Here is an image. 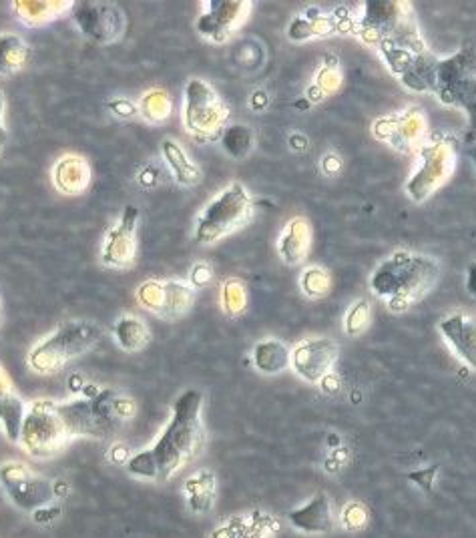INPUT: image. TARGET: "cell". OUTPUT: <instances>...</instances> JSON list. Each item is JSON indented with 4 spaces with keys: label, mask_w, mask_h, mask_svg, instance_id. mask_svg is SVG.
Returning <instances> with one entry per match:
<instances>
[{
    "label": "cell",
    "mask_w": 476,
    "mask_h": 538,
    "mask_svg": "<svg viewBox=\"0 0 476 538\" xmlns=\"http://www.w3.org/2000/svg\"><path fill=\"white\" fill-rule=\"evenodd\" d=\"M203 396L197 390H185L173 404L171 418L159 438L147 450L127 460V470L143 480L165 482L201 448L205 432L201 424Z\"/></svg>",
    "instance_id": "obj_1"
},
{
    "label": "cell",
    "mask_w": 476,
    "mask_h": 538,
    "mask_svg": "<svg viewBox=\"0 0 476 538\" xmlns=\"http://www.w3.org/2000/svg\"><path fill=\"white\" fill-rule=\"evenodd\" d=\"M438 263L412 251H396L384 259L370 278L376 296L386 298L390 308L400 312L422 300L438 282Z\"/></svg>",
    "instance_id": "obj_2"
},
{
    "label": "cell",
    "mask_w": 476,
    "mask_h": 538,
    "mask_svg": "<svg viewBox=\"0 0 476 538\" xmlns=\"http://www.w3.org/2000/svg\"><path fill=\"white\" fill-rule=\"evenodd\" d=\"M59 412L71 438L105 440L135 414V402L113 390H95L87 398L59 402Z\"/></svg>",
    "instance_id": "obj_3"
},
{
    "label": "cell",
    "mask_w": 476,
    "mask_h": 538,
    "mask_svg": "<svg viewBox=\"0 0 476 538\" xmlns=\"http://www.w3.org/2000/svg\"><path fill=\"white\" fill-rule=\"evenodd\" d=\"M444 105L458 107L468 117V141H476V47L466 45L448 59H438L434 91Z\"/></svg>",
    "instance_id": "obj_4"
},
{
    "label": "cell",
    "mask_w": 476,
    "mask_h": 538,
    "mask_svg": "<svg viewBox=\"0 0 476 538\" xmlns=\"http://www.w3.org/2000/svg\"><path fill=\"white\" fill-rule=\"evenodd\" d=\"M101 340L103 330L97 324L85 320L65 322L31 350L29 366L37 374H57L67 364L93 350Z\"/></svg>",
    "instance_id": "obj_5"
},
{
    "label": "cell",
    "mask_w": 476,
    "mask_h": 538,
    "mask_svg": "<svg viewBox=\"0 0 476 538\" xmlns=\"http://www.w3.org/2000/svg\"><path fill=\"white\" fill-rule=\"evenodd\" d=\"M254 213V199L242 183H231L211 199L197 217L195 241L211 245L229 233L242 229Z\"/></svg>",
    "instance_id": "obj_6"
},
{
    "label": "cell",
    "mask_w": 476,
    "mask_h": 538,
    "mask_svg": "<svg viewBox=\"0 0 476 538\" xmlns=\"http://www.w3.org/2000/svg\"><path fill=\"white\" fill-rule=\"evenodd\" d=\"M229 119V107L219 93L201 79H191L183 95V125L197 141H219Z\"/></svg>",
    "instance_id": "obj_7"
},
{
    "label": "cell",
    "mask_w": 476,
    "mask_h": 538,
    "mask_svg": "<svg viewBox=\"0 0 476 538\" xmlns=\"http://www.w3.org/2000/svg\"><path fill=\"white\" fill-rule=\"evenodd\" d=\"M456 153H458V145L450 135H442V133L428 135L418 149L420 163L414 175L406 183L408 195L414 201L422 203L436 189H440L454 171Z\"/></svg>",
    "instance_id": "obj_8"
},
{
    "label": "cell",
    "mask_w": 476,
    "mask_h": 538,
    "mask_svg": "<svg viewBox=\"0 0 476 538\" xmlns=\"http://www.w3.org/2000/svg\"><path fill=\"white\" fill-rule=\"evenodd\" d=\"M71 434L59 412V402L35 400L27 408L21 430L23 448L35 458H53L69 444Z\"/></svg>",
    "instance_id": "obj_9"
},
{
    "label": "cell",
    "mask_w": 476,
    "mask_h": 538,
    "mask_svg": "<svg viewBox=\"0 0 476 538\" xmlns=\"http://www.w3.org/2000/svg\"><path fill=\"white\" fill-rule=\"evenodd\" d=\"M0 484H3L11 502L25 512H37L49 506L57 494L55 486L47 478L21 462H7L0 466Z\"/></svg>",
    "instance_id": "obj_10"
},
{
    "label": "cell",
    "mask_w": 476,
    "mask_h": 538,
    "mask_svg": "<svg viewBox=\"0 0 476 538\" xmlns=\"http://www.w3.org/2000/svg\"><path fill=\"white\" fill-rule=\"evenodd\" d=\"M195 302V288L185 280H147L137 288V304L165 320L183 318Z\"/></svg>",
    "instance_id": "obj_11"
},
{
    "label": "cell",
    "mask_w": 476,
    "mask_h": 538,
    "mask_svg": "<svg viewBox=\"0 0 476 538\" xmlns=\"http://www.w3.org/2000/svg\"><path fill=\"white\" fill-rule=\"evenodd\" d=\"M71 15L79 31L99 45L117 43L127 31L125 13L111 3H75Z\"/></svg>",
    "instance_id": "obj_12"
},
{
    "label": "cell",
    "mask_w": 476,
    "mask_h": 538,
    "mask_svg": "<svg viewBox=\"0 0 476 538\" xmlns=\"http://www.w3.org/2000/svg\"><path fill=\"white\" fill-rule=\"evenodd\" d=\"M197 19V33L211 43H225L240 31L252 11L248 0H207Z\"/></svg>",
    "instance_id": "obj_13"
},
{
    "label": "cell",
    "mask_w": 476,
    "mask_h": 538,
    "mask_svg": "<svg viewBox=\"0 0 476 538\" xmlns=\"http://www.w3.org/2000/svg\"><path fill=\"white\" fill-rule=\"evenodd\" d=\"M137 225H139V209L135 205H127L113 227H109L101 261L111 269H127L133 267L137 259Z\"/></svg>",
    "instance_id": "obj_14"
},
{
    "label": "cell",
    "mask_w": 476,
    "mask_h": 538,
    "mask_svg": "<svg viewBox=\"0 0 476 538\" xmlns=\"http://www.w3.org/2000/svg\"><path fill=\"white\" fill-rule=\"evenodd\" d=\"M412 15V9L404 3L370 0V3L364 5V15L356 23V35L364 43L380 47Z\"/></svg>",
    "instance_id": "obj_15"
},
{
    "label": "cell",
    "mask_w": 476,
    "mask_h": 538,
    "mask_svg": "<svg viewBox=\"0 0 476 538\" xmlns=\"http://www.w3.org/2000/svg\"><path fill=\"white\" fill-rule=\"evenodd\" d=\"M378 139L390 143L400 153H412L420 149L426 135V117L418 109H408L380 119L374 125Z\"/></svg>",
    "instance_id": "obj_16"
},
{
    "label": "cell",
    "mask_w": 476,
    "mask_h": 538,
    "mask_svg": "<svg viewBox=\"0 0 476 538\" xmlns=\"http://www.w3.org/2000/svg\"><path fill=\"white\" fill-rule=\"evenodd\" d=\"M338 344L328 338H312L292 348V368L306 382L320 384L338 360Z\"/></svg>",
    "instance_id": "obj_17"
},
{
    "label": "cell",
    "mask_w": 476,
    "mask_h": 538,
    "mask_svg": "<svg viewBox=\"0 0 476 538\" xmlns=\"http://www.w3.org/2000/svg\"><path fill=\"white\" fill-rule=\"evenodd\" d=\"M440 332L458 358L476 370V318L468 314H454L440 322Z\"/></svg>",
    "instance_id": "obj_18"
},
{
    "label": "cell",
    "mask_w": 476,
    "mask_h": 538,
    "mask_svg": "<svg viewBox=\"0 0 476 538\" xmlns=\"http://www.w3.org/2000/svg\"><path fill=\"white\" fill-rule=\"evenodd\" d=\"M27 408L29 406L23 402V398L15 392L7 370L0 366V428H3L9 442L21 440Z\"/></svg>",
    "instance_id": "obj_19"
},
{
    "label": "cell",
    "mask_w": 476,
    "mask_h": 538,
    "mask_svg": "<svg viewBox=\"0 0 476 538\" xmlns=\"http://www.w3.org/2000/svg\"><path fill=\"white\" fill-rule=\"evenodd\" d=\"M93 181V171L83 155L69 153L63 155L53 167V183L63 195H81L89 189Z\"/></svg>",
    "instance_id": "obj_20"
},
{
    "label": "cell",
    "mask_w": 476,
    "mask_h": 538,
    "mask_svg": "<svg viewBox=\"0 0 476 538\" xmlns=\"http://www.w3.org/2000/svg\"><path fill=\"white\" fill-rule=\"evenodd\" d=\"M288 520L294 528L306 532V534H326L334 528V514H332V502L326 492L314 494L304 506L292 510L288 514Z\"/></svg>",
    "instance_id": "obj_21"
},
{
    "label": "cell",
    "mask_w": 476,
    "mask_h": 538,
    "mask_svg": "<svg viewBox=\"0 0 476 538\" xmlns=\"http://www.w3.org/2000/svg\"><path fill=\"white\" fill-rule=\"evenodd\" d=\"M73 0H15L13 13L25 27H43L71 13Z\"/></svg>",
    "instance_id": "obj_22"
},
{
    "label": "cell",
    "mask_w": 476,
    "mask_h": 538,
    "mask_svg": "<svg viewBox=\"0 0 476 538\" xmlns=\"http://www.w3.org/2000/svg\"><path fill=\"white\" fill-rule=\"evenodd\" d=\"M312 229L304 217H294L278 239V251L288 265H302L310 253Z\"/></svg>",
    "instance_id": "obj_23"
},
{
    "label": "cell",
    "mask_w": 476,
    "mask_h": 538,
    "mask_svg": "<svg viewBox=\"0 0 476 538\" xmlns=\"http://www.w3.org/2000/svg\"><path fill=\"white\" fill-rule=\"evenodd\" d=\"M334 31H338L336 15H328V13L310 9L292 21V25L288 27V37L294 43H304V41H310L316 37L332 35Z\"/></svg>",
    "instance_id": "obj_24"
},
{
    "label": "cell",
    "mask_w": 476,
    "mask_h": 538,
    "mask_svg": "<svg viewBox=\"0 0 476 538\" xmlns=\"http://www.w3.org/2000/svg\"><path fill=\"white\" fill-rule=\"evenodd\" d=\"M163 159L167 167L171 169L175 181L183 187H195L201 181V171L199 167L189 159L187 151L173 139H165L161 145Z\"/></svg>",
    "instance_id": "obj_25"
},
{
    "label": "cell",
    "mask_w": 476,
    "mask_h": 538,
    "mask_svg": "<svg viewBox=\"0 0 476 538\" xmlns=\"http://www.w3.org/2000/svg\"><path fill=\"white\" fill-rule=\"evenodd\" d=\"M254 366L266 376L282 374L292 366V348L280 340H264L254 348Z\"/></svg>",
    "instance_id": "obj_26"
},
{
    "label": "cell",
    "mask_w": 476,
    "mask_h": 538,
    "mask_svg": "<svg viewBox=\"0 0 476 538\" xmlns=\"http://www.w3.org/2000/svg\"><path fill=\"white\" fill-rule=\"evenodd\" d=\"M31 59V49L23 37L15 33L0 35V75L13 77L21 73Z\"/></svg>",
    "instance_id": "obj_27"
},
{
    "label": "cell",
    "mask_w": 476,
    "mask_h": 538,
    "mask_svg": "<svg viewBox=\"0 0 476 538\" xmlns=\"http://www.w3.org/2000/svg\"><path fill=\"white\" fill-rule=\"evenodd\" d=\"M113 336H115V342L119 344V348L125 352H139L151 342V332H149L147 324L133 314L121 316L115 322Z\"/></svg>",
    "instance_id": "obj_28"
},
{
    "label": "cell",
    "mask_w": 476,
    "mask_h": 538,
    "mask_svg": "<svg viewBox=\"0 0 476 538\" xmlns=\"http://www.w3.org/2000/svg\"><path fill=\"white\" fill-rule=\"evenodd\" d=\"M185 494H187V504L193 512H209L215 502V476L209 470L195 472L187 482H185Z\"/></svg>",
    "instance_id": "obj_29"
},
{
    "label": "cell",
    "mask_w": 476,
    "mask_h": 538,
    "mask_svg": "<svg viewBox=\"0 0 476 538\" xmlns=\"http://www.w3.org/2000/svg\"><path fill=\"white\" fill-rule=\"evenodd\" d=\"M139 115L151 125H163L173 115V101L165 89H149L137 103Z\"/></svg>",
    "instance_id": "obj_30"
},
{
    "label": "cell",
    "mask_w": 476,
    "mask_h": 538,
    "mask_svg": "<svg viewBox=\"0 0 476 538\" xmlns=\"http://www.w3.org/2000/svg\"><path fill=\"white\" fill-rule=\"evenodd\" d=\"M219 143L231 159H246L256 147V133L244 123L229 125L225 127Z\"/></svg>",
    "instance_id": "obj_31"
},
{
    "label": "cell",
    "mask_w": 476,
    "mask_h": 538,
    "mask_svg": "<svg viewBox=\"0 0 476 538\" xmlns=\"http://www.w3.org/2000/svg\"><path fill=\"white\" fill-rule=\"evenodd\" d=\"M221 308L227 316H240L248 308V292L242 280L229 278L221 286Z\"/></svg>",
    "instance_id": "obj_32"
},
{
    "label": "cell",
    "mask_w": 476,
    "mask_h": 538,
    "mask_svg": "<svg viewBox=\"0 0 476 538\" xmlns=\"http://www.w3.org/2000/svg\"><path fill=\"white\" fill-rule=\"evenodd\" d=\"M300 286L310 300H320L330 292V274L320 265H310L300 276Z\"/></svg>",
    "instance_id": "obj_33"
},
{
    "label": "cell",
    "mask_w": 476,
    "mask_h": 538,
    "mask_svg": "<svg viewBox=\"0 0 476 538\" xmlns=\"http://www.w3.org/2000/svg\"><path fill=\"white\" fill-rule=\"evenodd\" d=\"M368 322H370V306L364 300H360V302H356L348 310V316H346V332L350 336H358V334H362L366 330Z\"/></svg>",
    "instance_id": "obj_34"
},
{
    "label": "cell",
    "mask_w": 476,
    "mask_h": 538,
    "mask_svg": "<svg viewBox=\"0 0 476 538\" xmlns=\"http://www.w3.org/2000/svg\"><path fill=\"white\" fill-rule=\"evenodd\" d=\"M342 524L348 530H360L368 524V510L360 502H348L342 510Z\"/></svg>",
    "instance_id": "obj_35"
},
{
    "label": "cell",
    "mask_w": 476,
    "mask_h": 538,
    "mask_svg": "<svg viewBox=\"0 0 476 538\" xmlns=\"http://www.w3.org/2000/svg\"><path fill=\"white\" fill-rule=\"evenodd\" d=\"M340 73H338V69L336 67H322L320 69V73H318V79H316V83H318V87L324 91V93H332V91H336L338 87H340Z\"/></svg>",
    "instance_id": "obj_36"
},
{
    "label": "cell",
    "mask_w": 476,
    "mask_h": 538,
    "mask_svg": "<svg viewBox=\"0 0 476 538\" xmlns=\"http://www.w3.org/2000/svg\"><path fill=\"white\" fill-rule=\"evenodd\" d=\"M209 280H211V269H209V265H205V263H197V265L191 269V286H193V288L205 286V284H209Z\"/></svg>",
    "instance_id": "obj_37"
},
{
    "label": "cell",
    "mask_w": 476,
    "mask_h": 538,
    "mask_svg": "<svg viewBox=\"0 0 476 538\" xmlns=\"http://www.w3.org/2000/svg\"><path fill=\"white\" fill-rule=\"evenodd\" d=\"M436 466L434 468H426V470H420V472H412L410 474V480L412 482H416V484H420L426 492L432 488V482H434V476H436Z\"/></svg>",
    "instance_id": "obj_38"
},
{
    "label": "cell",
    "mask_w": 476,
    "mask_h": 538,
    "mask_svg": "<svg viewBox=\"0 0 476 538\" xmlns=\"http://www.w3.org/2000/svg\"><path fill=\"white\" fill-rule=\"evenodd\" d=\"M5 109H7V101H5L3 91H0V145L7 143V137H9L7 123H5Z\"/></svg>",
    "instance_id": "obj_39"
},
{
    "label": "cell",
    "mask_w": 476,
    "mask_h": 538,
    "mask_svg": "<svg viewBox=\"0 0 476 538\" xmlns=\"http://www.w3.org/2000/svg\"><path fill=\"white\" fill-rule=\"evenodd\" d=\"M466 290L476 298V263L468 267V276H466Z\"/></svg>",
    "instance_id": "obj_40"
},
{
    "label": "cell",
    "mask_w": 476,
    "mask_h": 538,
    "mask_svg": "<svg viewBox=\"0 0 476 538\" xmlns=\"http://www.w3.org/2000/svg\"><path fill=\"white\" fill-rule=\"evenodd\" d=\"M470 157H472V161H474V165H476V145L470 149Z\"/></svg>",
    "instance_id": "obj_41"
}]
</instances>
